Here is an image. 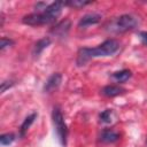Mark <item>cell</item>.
Instances as JSON below:
<instances>
[{
    "instance_id": "obj_3",
    "label": "cell",
    "mask_w": 147,
    "mask_h": 147,
    "mask_svg": "<svg viewBox=\"0 0 147 147\" xmlns=\"http://www.w3.org/2000/svg\"><path fill=\"white\" fill-rule=\"evenodd\" d=\"M138 25V18L130 14L121 15L106 25V30L114 33H123L134 29Z\"/></svg>"
},
{
    "instance_id": "obj_12",
    "label": "cell",
    "mask_w": 147,
    "mask_h": 147,
    "mask_svg": "<svg viewBox=\"0 0 147 147\" xmlns=\"http://www.w3.org/2000/svg\"><path fill=\"white\" fill-rule=\"evenodd\" d=\"M36 117H37V114L33 113V114H31L30 116H28V117L24 119V122L22 123L21 129H20V136H21V137H23V136L25 134V132L28 131V129L30 127V125L33 123V121H34Z\"/></svg>"
},
{
    "instance_id": "obj_9",
    "label": "cell",
    "mask_w": 147,
    "mask_h": 147,
    "mask_svg": "<svg viewBox=\"0 0 147 147\" xmlns=\"http://www.w3.org/2000/svg\"><path fill=\"white\" fill-rule=\"evenodd\" d=\"M125 90L119 87V86H116V85H108V86H105L101 91V93L106 96H116V95H119L122 93H124Z\"/></svg>"
},
{
    "instance_id": "obj_14",
    "label": "cell",
    "mask_w": 147,
    "mask_h": 147,
    "mask_svg": "<svg viewBox=\"0 0 147 147\" xmlns=\"http://www.w3.org/2000/svg\"><path fill=\"white\" fill-rule=\"evenodd\" d=\"M14 140H15V134H13V133H5V134L0 136V144L2 146L10 145Z\"/></svg>"
},
{
    "instance_id": "obj_17",
    "label": "cell",
    "mask_w": 147,
    "mask_h": 147,
    "mask_svg": "<svg viewBox=\"0 0 147 147\" xmlns=\"http://www.w3.org/2000/svg\"><path fill=\"white\" fill-rule=\"evenodd\" d=\"M13 85H14L13 82H2V83H1V93H3L7 87H10V86H13Z\"/></svg>"
},
{
    "instance_id": "obj_6",
    "label": "cell",
    "mask_w": 147,
    "mask_h": 147,
    "mask_svg": "<svg viewBox=\"0 0 147 147\" xmlns=\"http://www.w3.org/2000/svg\"><path fill=\"white\" fill-rule=\"evenodd\" d=\"M61 82H62V76H61V74L55 72V74H53V75L46 80V84H45V86H44V90H45L46 92H52V91L56 90V88L60 86Z\"/></svg>"
},
{
    "instance_id": "obj_13",
    "label": "cell",
    "mask_w": 147,
    "mask_h": 147,
    "mask_svg": "<svg viewBox=\"0 0 147 147\" xmlns=\"http://www.w3.org/2000/svg\"><path fill=\"white\" fill-rule=\"evenodd\" d=\"M113 110L111 109H106L103 110L100 115H99V118H100V122L105 123V124H108V123H111L113 121Z\"/></svg>"
},
{
    "instance_id": "obj_2",
    "label": "cell",
    "mask_w": 147,
    "mask_h": 147,
    "mask_svg": "<svg viewBox=\"0 0 147 147\" xmlns=\"http://www.w3.org/2000/svg\"><path fill=\"white\" fill-rule=\"evenodd\" d=\"M63 6H65L63 1L52 2L40 13H33V14H29V15L24 16L23 23L26 25H31V26L51 24V23L55 22V20L60 16Z\"/></svg>"
},
{
    "instance_id": "obj_7",
    "label": "cell",
    "mask_w": 147,
    "mask_h": 147,
    "mask_svg": "<svg viewBox=\"0 0 147 147\" xmlns=\"http://www.w3.org/2000/svg\"><path fill=\"white\" fill-rule=\"evenodd\" d=\"M119 139V134L113 130H109V129H106L101 132L100 134V141L102 142H106V144H113V142H116L117 140Z\"/></svg>"
},
{
    "instance_id": "obj_1",
    "label": "cell",
    "mask_w": 147,
    "mask_h": 147,
    "mask_svg": "<svg viewBox=\"0 0 147 147\" xmlns=\"http://www.w3.org/2000/svg\"><path fill=\"white\" fill-rule=\"evenodd\" d=\"M118 48H119V42L115 39H108L103 41L101 45L93 48H88V47L80 48L77 54L76 63L78 67L85 65V63L93 57H105L115 54L118 51Z\"/></svg>"
},
{
    "instance_id": "obj_5",
    "label": "cell",
    "mask_w": 147,
    "mask_h": 147,
    "mask_svg": "<svg viewBox=\"0 0 147 147\" xmlns=\"http://www.w3.org/2000/svg\"><path fill=\"white\" fill-rule=\"evenodd\" d=\"M100 21H101V15L95 14V13L86 14L78 22V26L79 28H86V26H90V25H94V24L99 23Z\"/></svg>"
},
{
    "instance_id": "obj_18",
    "label": "cell",
    "mask_w": 147,
    "mask_h": 147,
    "mask_svg": "<svg viewBox=\"0 0 147 147\" xmlns=\"http://www.w3.org/2000/svg\"><path fill=\"white\" fill-rule=\"evenodd\" d=\"M139 38H140V40H141L145 45H147V32H146V31L140 32V33H139Z\"/></svg>"
},
{
    "instance_id": "obj_10",
    "label": "cell",
    "mask_w": 147,
    "mask_h": 147,
    "mask_svg": "<svg viewBox=\"0 0 147 147\" xmlns=\"http://www.w3.org/2000/svg\"><path fill=\"white\" fill-rule=\"evenodd\" d=\"M49 44H51V39H49V38H42V39L38 40V41L36 42L34 47H33V52H32V54H33L34 56L38 57V56L41 54V52H42Z\"/></svg>"
},
{
    "instance_id": "obj_8",
    "label": "cell",
    "mask_w": 147,
    "mask_h": 147,
    "mask_svg": "<svg viewBox=\"0 0 147 147\" xmlns=\"http://www.w3.org/2000/svg\"><path fill=\"white\" fill-rule=\"evenodd\" d=\"M69 29H70V22L69 21H62L54 26V29L52 30V33H54L57 37H64V36H67Z\"/></svg>"
},
{
    "instance_id": "obj_11",
    "label": "cell",
    "mask_w": 147,
    "mask_h": 147,
    "mask_svg": "<svg viewBox=\"0 0 147 147\" xmlns=\"http://www.w3.org/2000/svg\"><path fill=\"white\" fill-rule=\"evenodd\" d=\"M111 77L117 83H124V82H126L131 77V71L130 70H126V69L121 70V71H116V72H114L111 75Z\"/></svg>"
},
{
    "instance_id": "obj_15",
    "label": "cell",
    "mask_w": 147,
    "mask_h": 147,
    "mask_svg": "<svg viewBox=\"0 0 147 147\" xmlns=\"http://www.w3.org/2000/svg\"><path fill=\"white\" fill-rule=\"evenodd\" d=\"M90 3H91V1H82V0H72V1L64 2L65 6H70L74 8H80V7H84V6L90 5Z\"/></svg>"
},
{
    "instance_id": "obj_16",
    "label": "cell",
    "mask_w": 147,
    "mask_h": 147,
    "mask_svg": "<svg viewBox=\"0 0 147 147\" xmlns=\"http://www.w3.org/2000/svg\"><path fill=\"white\" fill-rule=\"evenodd\" d=\"M14 44V41L13 40H10V39H7V38H1V42H0V49L2 51V49H5L6 47H8V46H10V45H13Z\"/></svg>"
},
{
    "instance_id": "obj_4",
    "label": "cell",
    "mask_w": 147,
    "mask_h": 147,
    "mask_svg": "<svg viewBox=\"0 0 147 147\" xmlns=\"http://www.w3.org/2000/svg\"><path fill=\"white\" fill-rule=\"evenodd\" d=\"M52 119H53V124H54V129L57 136V139L60 140V142L62 145L65 146L67 144V134H68V129L65 125V122L63 119V115L62 111L60 110L59 107H55L53 109L52 113Z\"/></svg>"
}]
</instances>
